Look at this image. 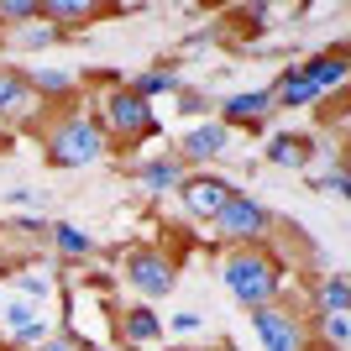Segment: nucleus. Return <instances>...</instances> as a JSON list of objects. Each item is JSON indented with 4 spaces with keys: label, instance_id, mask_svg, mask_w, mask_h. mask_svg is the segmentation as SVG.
<instances>
[{
    "label": "nucleus",
    "instance_id": "nucleus-21",
    "mask_svg": "<svg viewBox=\"0 0 351 351\" xmlns=\"http://www.w3.org/2000/svg\"><path fill=\"white\" fill-rule=\"evenodd\" d=\"M32 89H73V73H58V69H37V79H27Z\"/></svg>",
    "mask_w": 351,
    "mask_h": 351
},
{
    "label": "nucleus",
    "instance_id": "nucleus-8",
    "mask_svg": "<svg viewBox=\"0 0 351 351\" xmlns=\"http://www.w3.org/2000/svg\"><path fill=\"white\" fill-rule=\"evenodd\" d=\"M32 105H37V89L27 84V73L0 69V116H32Z\"/></svg>",
    "mask_w": 351,
    "mask_h": 351
},
{
    "label": "nucleus",
    "instance_id": "nucleus-15",
    "mask_svg": "<svg viewBox=\"0 0 351 351\" xmlns=\"http://www.w3.org/2000/svg\"><path fill=\"white\" fill-rule=\"evenodd\" d=\"M267 158H273V162H283V168H299V162L309 158V142H304V136H289V132H283L278 142L267 147Z\"/></svg>",
    "mask_w": 351,
    "mask_h": 351
},
{
    "label": "nucleus",
    "instance_id": "nucleus-4",
    "mask_svg": "<svg viewBox=\"0 0 351 351\" xmlns=\"http://www.w3.org/2000/svg\"><path fill=\"white\" fill-rule=\"evenodd\" d=\"M267 226V210L257 205V199H247V194H231L226 199V210L215 215V231L231 236V241H257Z\"/></svg>",
    "mask_w": 351,
    "mask_h": 351
},
{
    "label": "nucleus",
    "instance_id": "nucleus-23",
    "mask_svg": "<svg viewBox=\"0 0 351 351\" xmlns=\"http://www.w3.org/2000/svg\"><path fill=\"white\" fill-rule=\"evenodd\" d=\"M325 336L336 341V346H346V336H351V330H346V315H325Z\"/></svg>",
    "mask_w": 351,
    "mask_h": 351
},
{
    "label": "nucleus",
    "instance_id": "nucleus-11",
    "mask_svg": "<svg viewBox=\"0 0 351 351\" xmlns=\"http://www.w3.org/2000/svg\"><path fill=\"white\" fill-rule=\"evenodd\" d=\"M273 110V95L267 89H252V95H231L226 100V121H263Z\"/></svg>",
    "mask_w": 351,
    "mask_h": 351
},
{
    "label": "nucleus",
    "instance_id": "nucleus-25",
    "mask_svg": "<svg viewBox=\"0 0 351 351\" xmlns=\"http://www.w3.org/2000/svg\"><path fill=\"white\" fill-rule=\"evenodd\" d=\"M21 293H27V299H43V293H47V278H43V273H21Z\"/></svg>",
    "mask_w": 351,
    "mask_h": 351
},
{
    "label": "nucleus",
    "instance_id": "nucleus-1",
    "mask_svg": "<svg viewBox=\"0 0 351 351\" xmlns=\"http://www.w3.org/2000/svg\"><path fill=\"white\" fill-rule=\"evenodd\" d=\"M226 289L241 299V304H252V309H263V304H273V293L283 289V273H278V263L273 257H263V252H236V257H226Z\"/></svg>",
    "mask_w": 351,
    "mask_h": 351
},
{
    "label": "nucleus",
    "instance_id": "nucleus-17",
    "mask_svg": "<svg viewBox=\"0 0 351 351\" xmlns=\"http://www.w3.org/2000/svg\"><path fill=\"white\" fill-rule=\"evenodd\" d=\"M315 299H320V315H346V278H341V273H336V278H325Z\"/></svg>",
    "mask_w": 351,
    "mask_h": 351
},
{
    "label": "nucleus",
    "instance_id": "nucleus-28",
    "mask_svg": "<svg viewBox=\"0 0 351 351\" xmlns=\"http://www.w3.org/2000/svg\"><path fill=\"white\" fill-rule=\"evenodd\" d=\"M0 309H5V304H0Z\"/></svg>",
    "mask_w": 351,
    "mask_h": 351
},
{
    "label": "nucleus",
    "instance_id": "nucleus-26",
    "mask_svg": "<svg viewBox=\"0 0 351 351\" xmlns=\"http://www.w3.org/2000/svg\"><path fill=\"white\" fill-rule=\"evenodd\" d=\"M43 351H84V341L79 336H53V341H43Z\"/></svg>",
    "mask_w": 351,
    "mask_h": 351
},
{
    "label": "nucleus",
    "instance_id": "nucleus-18",
    "mask_svg": "<svg viewBox=\"0 0 351 351\" xmlns=\"http://www.w3.org/2000/svg\"><path fill=\"white\" fill-rule=\"evenodd\" d=\"M158 330H162V320L152 309H132V315H126V341H152Z\"/></svg>",
    "mask_w": 351,
    "mask_h": 351
},
{
    "label": "nucleus",
    "instance_id": "nucleus-3",
    "mask_svg": "<svg viewBox=\"0 0 351 351\" xmlns=\"http://www.w3.org/2000/svg\"><path fill=\"white\" fill-rule=\"evenodd\" d=\"M105 116H110V126H116L121 136H152V132H158L152 100H142L136 89H116V95L105 100Z\"/></svg>",
    "mask_w": 351,
    "mask_h": 351
},
{
    "label": "nucleus",
    "instance_id": "nucleus-2",
    "mask_svg": "<svg viewBox=\"0 0 351 351\" xmlns=\"http://www.w3.org/2000/svg\"><path fill=\"white\" fill-rule=\"evenodd\" d=\"M105 152V132L89 116H69L47 132V158L58 168H79V162H95Z\"/></svg>",
    "mask_w": 351,
    "mask_h": 351
},
{
    "label": "nucleus",
    "instance_id": "nucleus-9",
    "mask_svg": "<svg viewBox=\"0 0 351 351\" xmlns=\"http://www.w3.org/2000/svg\"><path fill=\"white\" fill-rule=\"evenodd\" d=\"M0 320L11 325V336H16V341H27V346H32V341H43V330H47V325H43V315H37V309H32L27 299L5 304V309H0Z\"/></svg>",
    "mask_w": 351,
    "mask_h": 351
},
{
    "label": "nucleus",
    "instance_id": "nucleus-19",
    "mask_svg": "<svg viewBox=\"0 0 351 351\" xmlns=\"http://www.w3.org/2000/svg\"><path fill=\"white\" fill-rule=\"evenodd\" d=\"M162 89H178V73L173 69H152V73L136 79V95H142V100H152V95H162Z\"/></svg>",
    "mask_w": 351,
    "mask_h": 351
},
{
    "label": "nucleus",
    "instance_id": "nucleus-14",
    "mask_svg": "<svg viewBox=\"0 0 351 351\" xmlns=\"http://www.w3.org/2000/svg\"><path fill=\"white\" fill-rule=\"evenodd\" d=\"M142 184L147 189H173V184H184V168H178L173 158H158V162L142 168Z\"/></svg>",
    "mask_w": 351,
    "mask_h": 351
},
{
    "label": "nucleus",
    "instance_id": "nucleus-10",
    "mask_svg": "<svg viewBox=\"0 0 351 351\" xmlns=\"http://www.w3.org/2000/svg\"><path fill=\"white\" fill-rule=\"evenodd\" d=\"M226 121H210V126H194L189 132V142H184V152H189V158H220V152H226Z\"/></svg>",
    "mask_w": 351,
    "mask_h": 351
},
{
    "label": "nucleus",
    "instance_id": "nucleus-13",
    "mask_svg": "<svg viewBox=\"0 0 351 351\" xmlns=\"http://www.w3.org/2000/svg\"><path fill=\"white\" fill-rule=\"evenodd\" d=\"M273 100H283V105H309V100H320V89L309 84L299 69H289V73L278 79V95H273Z\"/></svg>",
    "mask_w": 351,
    "mask_h": 351
},
{
    "label": "nucleus",
    "instance_id": "nucleus-7",
    "mask_svg": "<svg viewBox=\"0 0 351 351\" xmlns=\"http://www.w3.org/2000/svg\"><path fill=\"white\" fill-rule=\"evenodd\" d=\"M126 278H132L142 293H152V299H158V293L173 289V263H168V257H158V252H132V257H126Z\"/></svg>",
    "mask_w": 351,
    "mask_h": 351
},
{
    "label": "nucleus",
    "instance_id": "nucleus-12",
    "mask_svg": "<svg viewBox=\"0 0 351 351\" xmlns=\"http://www.w3.org/2000/svg\"><path fill=\"white\" fill-rule=\"evenodd\" d=\"M299 73H304L315 89H336L341 79H346V63H341V53H325V58H315L309 69H299Z\"/></svg>",
    "mask_w": 351,
    "mask_h": 351
},
{
    "label": "nucleus",
    "instance_id": "nucleus-20",
    "mask_svg": "<svg viewBox=\"0 0 351 351\" xmlns=\"http://www.w3.org/2000/svg\"><path fill=\"white\" fill-rule=\"evenodd\" d=\"M43 16H63V21H73V16H89L95 5L89 0H47V5H37Z\"/></svg>",
    "mask_w": 351,
    "mask_h": 351
},
{
    "label": "nucleus",
    "instance_id": "nucleus-6",
    "mask_svg": "<svg viewBox=\"0 0 351 351\" xmlns=\"http://www.w3.org/2000/svg\"><path fill=\"white\" fill-rule=\"evenodd\" d=\"M252 325H257V336H263L267 351H304V330H299V320L283 315V309L263 304L257 315H252Z\"/></svg>",
    "mask_w": 351,
    "mask_h": 351
},
{
    "label": "nucleus",
    "instance_id": "nucleus-5",
    "mask_svg": "<svg viewBox=\"0 0 351 351\" xmlns=\"http://www.w3.org/2000/svg\"><path fill=\"white\" fill-rule=\"evenodd\" d=\"M178 194H184V205H189V215H199V220H215L220 210H226V199H231V184L226 178H215V173H194V178H184L178 184Z\"/></svg>",
    "mask_w": 351,
    "mask_h": 351
},
{
    "label": "nucleus",
    "instance_id": "nucleus-22",
    "mask_svg": "<svg viewBox=\"0 0 351 351\" xmlns=\"http://www.w3.org/2000/svg\"><path fill=\"white\" fill-rule=\"evenodd\" d=\"M21 16H37V0H0V21H21Z\"/></svg>",
    "mask_w": 351,
    "mask_h": 351
},
{
    "label": "nucleus",
    "instance_id": "nucleus-27",
    "mask_svg": "<svg viewBox=\"0 0 351 351\" xmlns=\"http://www.w3.org/2000/svg\"><path fill=\"white\" fill-rule=\"evenodd\" d=\"M173 330H184V336H194V330H199V315H173Z\"/></svg>",
    "mask_w": 351,
    "mask_h": 351
},
{
    "label": "nucleus",
    "instance_id": "nucleus-24",
    "mask_svg": "<svg viewBox=\"0 0 351 351\" xmlns=\"http://www.w3.org/2000/svg\"><path fill=\"white\" fill-rule=\"evenodd\" d=\"M21 43H32V47H47V43H58V32H53V27H27V32H21Z\"/></svg>",
    "mask_w": 351,
    "mask_h": 351
},
{
    "label": "nucleus",
    "instance_id": "nucleus-16",
    "mask_svg": "<svg viewBox=\"0 0 351 351\" xmlns=\"http://www.w3.org/2000/svg\"><path fill=\"white\" fill-rule=\"evenodd\" d=\"M53 231V241H58V252L63 257H84L95 241H89V231H79V226H47Z\"/></svg>",
    "mask_w": 351,
    "mask_h": 351
}]
</instances>
